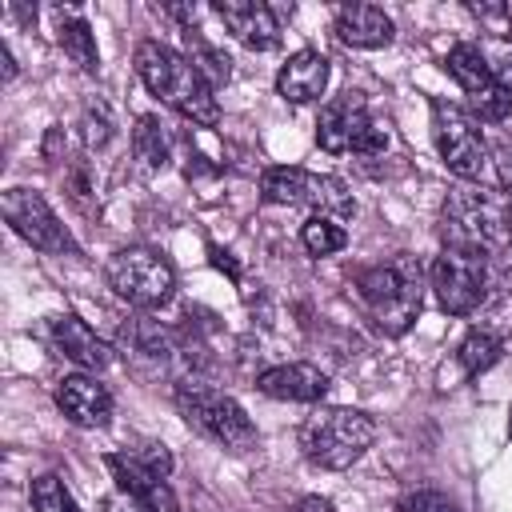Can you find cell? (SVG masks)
<instances>
[{
  "label": "cell",
  "mask_w": 512,
  "mask_h": 512,
  "mask_svg": "<svg viewBox=\"0 0 512 512\" xmlns=\"http://www.w3.org/2000/svg\"><path fill=\"white\" fill-rule=\"evenodd\" d=\"M52 344H56L60 356H68L72 364H80L88 372H100V368L112 364V348L80 316H72V312H64V316L52 320Z\"/></svg>",
  "instance_id": "obj_14"
},
{
  "label": "cell",
  "mask_w": 512,
  "mask_h": 512,
  "mask_svg": "<svg viewBox=\"0 0 512 512\" xmlns=\"http://www.w3.org/2000/svg\"><path fill=\"white\" fill-rule=\"evenodd\" d=\"M256 388L272 400H300V404H316L328 392V376L316 364H280L256 376Z\"/></svg>",
  "instance_id": "obj_15"
},
{
  "label": "cell",
  "mask_w": 512,
  "mask_h": 512,
  "mask_svg": "<svg viewBox=\"0 0 512 512\" xmlns=\"http://www.w3.org/2000/svg\"><path fill=\"white\" fill-rule=\"evenodd\" d=\"M192 64H196V72L204 76V84H208L212 92H216L220 84H228V76H232V68H228L232 60H228L224 52H216L212 44H204V40L192 44Z\"/></svg>",
  "instance_id": "obj_27"
},
{
  "label": "cell",
  "mask_w": 512,
  "mask_h": 512,
  "mask_svg": "<svg viewBox=\"0 0 512 512\" xmlns=\"http://www.w3.org/2000/svg\"><path fill=\"white\" fill-rule=\"evenodd\" d=\"M212 12L228 24V32L240 44H248L256 52H268V48L280 44V24H276V16H272L268 4H256V0H220V4H212Z\"/></svg>",
  "instance_id": "obj_12"
},
{
  "label": "cell",
  "mask_w": 512,
  "mask_h": 512,
  "mask_svg": "<svg viewBox=\"0 0 512 512\" xmlns=\"http://www.w3.org/2000/svg\"><path fill=\"white\" fill-rule=\"evenodd\" d=\"M32 504H36V512H80L76 500H72V492L64 488V480L52 476V472H44V476L32 480Z\"/></svg>",
  "instance_id": "obj_26"
},
{
  "label": "cell",
  "mask_w": 512,
  "mask_h": 512,
  "mask_svg": "<svg viewBox=\"0 0 512 512\" xmlns=\"http://www.w3.org/2000/svg\"><path fill=\"white\" fill-rule=\"evenodd\" d=\"M300 240H304V248L312 256H332V252H340L348 244V232L336 220H328V216H312V220H304Z\"/></svg>",
  "instance_id": "obj_24"
},
{
  "label": "cell",
  "mask_w": 512,
  "mask_h": 512,
  "mask_svg": "<svg viewBox=\"0 0 512 512\" xmlns=\"http://www.w3.org/2000/svg\"><path fill=\"white\" fill-rule=\"evenodd\" d=\"M500 352H504V344H500L496 332H488V328H472V332L460 340L456 360H460L464 376H480V372H488V368L500 360Z\"/></svg>",
  "instance_id": "obj_22"
},
{
  "label": "cell",
  "mask_w": 512,
  "mask_h": 512,
  "mask_svg": "<svg viewBox=\"0 0 512 512\" xmlns=\"http://www.w3.org/2000/svg\"><path fill=\"white\" fill-rule=\"evenodd\" d=\"M0 60H4V80H12V76H16V64H12V56H8L4 44H0Z\"/></svg>",
  "instance_id": "obj_33"
},
{
  "label": "cell",
  "mask_w": 512,
  "mask_h": 512,
  "mask_svg": "<svg viewBox=\"0 0 512 512\" xmlns=\"http://www.w3.org/2000/svg\"><path fill=\"white\" fill-rule=\"evenodd\" d=\"M328 84V60L316 52V48H300L288 56V64L280 68L276 76V92L292 104H308V100H320Z\"/></svg>",
  "instance_id": "obj_16"
},
{
  "label": "cell",
  "mask_w": 512,
  "mask_h": 512,
  "mask_svg": "<svg viewBox=\"0 0 512 512\" xmlns=\"http://www.w3.org/2000/svg\"><path fill=\"white\" fill-rule=\"evenodd\" d=\"M336 36L348 48H384L392 44V16L376 4H344L336 12Z\"/></svg>",
  "instance_id": "obj_17"
},
{
  "label": "cell",
  "mask_w": 512,
  "mask_h": 512,
  "mask_svg": "<svg viewBox=\"0 0 512 512\" xmlns=\"http://www.w3.org/2000/svg\"><path fill=\"white\" fill-rule=\"evenodd\" d=\"M136 76L144 80V88L152 96H160L168 108H176L192 124L212 128L220 120V104H216L212 88L204 84L196 64L188 56H180L176 48H168L160 40H140L136 44Z\"/></svg>",
  "instance_id": "obj_1"
},
{
  "label": "cell",
  "mask_w": 512,
  "mask_h": 512,
  "mask_svg": "<svg viewBox=\"0 0 512 512\" xmlns=\"http://www.w3.org/2000/svg\"><path fill=\"white\" fill-rule=\"evenodd\" d=\"M396 512H460V508L444 492H436V488H416V492H404L400 496Z\"/></svg>",
  "instance_id": "obj_31"
},
{
  "label": "cell",
  "mask_w": 512,
  "mask_h": 512,
  "mask_svg": "<svg viewBox=\"0 0 512 512\" xmlns=\"http://www.w3.org/2000/svg\"><path fill=\"white\" fill-rule=\"evenodd\" d=\"M132 156L148 168V172H160L168 164V136L160 128L156 116H140L136 128H132Z\"/></svg>",
  "instance_id": "obj_23"
},
{
  "label": "cell",
  "mask_w": 512,
  "mask_h": 512,
  "mask_svg": "<svg viewBox=\"0 0 512 512\" xmlns=\"http://www.w3.org/2000/svg\"><path fill=\"white\" fill-rule=\"evenodd\" d=\"M428 280L436 288V300L448 316H468L484 304L488 288H492V268H488V256L480 252H460V248H444L432 268H428Z\"/></svg>",
  "instance_id": "obj_7"
},
{
  "label": "cell",
  "mask_w": 512,
  "mask_h": 512,
  "mask_svg": "<svg viewBox=\"0 0 512 512\" xmlns=\"http://www.w3.org/2000/svg\"><path fill=\"white\" fill-rule=\"evenodd\" d=\"M444 248L500 256L512 244V208L500 192L488 188H456L440 208Z\"/></svg>",
  "instance_id": "obj_2"
},
{
  "label": "cell",
  "mask_w": 512,
  "mask_h": 512,
  "mask_svg": "<svg viewBox=\"0 0 512 512\" xmlns=\"http://www.w3.org/2000/svg\"><path fill=\"white\" fill-rule=\"evenodd\" d=\"M356 296L384 336H404L424 300V268L416 256L400 252L388 264H372L356 272Z\"/></svg>",
  "instance_id": "obj_3"
},
{
  "label": "cell",
  "mask_w": 512,
  "mask_h": 512,
  "mask_svg": "<svg viewBox=\"0 0 512 512\" xmlns=\"http://www.w3.org/2000/svg\"><path fill=\"white\" fill-rule=\"evenodd\" d=\"M56 404H60V412H64L72 424H80V428H104V424L112 420V392H108L96 376H84V372L60 380Z\"/></svg>",
  "instance_id": "obj_11"
},
{
  "label": "cell",
  "mask_w": 512,
  "mask_h": 512,
  "mask_svg": "<svg viewBox=\"0 0 512 512\" xmlns=\"http://www.w3.org/2000/svg\"><path fill=\"white\" fill-rule=\"evenodd\" d=\"M308 188H312V172H304V168L276 164L260 176V200L264 204H308Z\"/></svg>",
  "instance_id": "obj_18"
},
{
  "label": "cell",
  "mask_w": 512,
  "mask_h": 512,
  "mask_svg": "<svg viewBox=\"0 0 512 512\" xmlns=\"http://www.w3.org/2000/svg\"><path fill=\"white\" fill-rule=\"evenodd\" d=\"M56 40H60L64 56H68L80 72H96V68H100V52H96V36H92L88 20H80V16H60Z\"/></svg>",
  "instance_id": "obj_20"
},
{
  "label": "cell",
  "mask_w": 512,
  "mask_h": 512,
  "mask_svg": "<svg viewBox=\"0 0 512 512\" xmlns=\"http://www.w3.org/2000/svg\"><path fill=\"white\" fill-rule=\"evenodd\" d=\"M308 208H316V216H328V220H352L356 216V200L340 176H316L312 172Z\"/></svg>",
  "instance_id": "obj_21"
},
{
  "label": "cell",
  "mask_w": 512,
  "mask_h": 512,
  "mask_svg": "<svg viewBox=\"0 0 512 512\" xmlns=\"http://www.w3.org/2000/svg\"><path fill=\"white\" fill-rule=\"evenodd\" d=\"M444 64H448L452 80H456L468 96H476V92L492 88V72H488V64H484L480 44H468V40L452 44V52H448V60H444Z\"/></svg>",
  "instance_id": "obj_19"
},
{
  "label": "cell",
  "mask_w": 512,
  "mask_h": 512,
  "mask_svg": "<svg viewBox=\"0 0 512 512\" xmlns=\"http://www.w3.org/2000/svg\"><path fill=\"white\" fill-rule=\"evenodd\" d=\"M0 212L12 224V232L24 236L32 248L52 252V256L76 252V240L68 236V228L60 224V216L48 208V200L40 192H32V188H8L0 196Z\"/></svg>",
  "instance_id": "obj_9"
},
{
  "label": "cell",
  "mask_w": 512,
  "mask_h": 512,
  "mask_svg": "<svg viewBox=\"0 0 512 512\" xmlns=\"http://www.w3.org/2000/svg\"><path fill=\"white\" fill-rule=\"evenodd\" d=\"M480 52H484V64H488V72H492V84L512 96V40L496 36V40L480 44Z\"/></svg>",
  "instance_id": "obj_28"
},
{
  "label": "cell",
  "mask_w": 512,
  "mask_h": 512,
  "mask_svg": "<svg viewBox=\"0 0 512 512\" xmlns=\"http://www.w3.org/2000/svg\"><path fill=\"white\" fill-rule=\"evenodd\" d=\"M372 440H376V424H372V416H364L356 408H316L300 424L304 456L320 468H332V472L356 464Z\"/></svg>",
  "instance_id": "obj_4"
},
{
  "label": "cell",
  "mask_w": 512,
  "mask_h": 512,
  "mask_svg": "<svg viewBox=\"0 0 512 512\" xmlns=\"http://www.w3.org/2000/svg\"><path fill=\"white\" fill-rule=\"evenodd\" d=\"M316 144L324 152H360V156H376L388 148V132L368 116V104L348 92L332 104H324L320 120H316Z\"/></svg>",
  "instance_id": "obj_8"
},
{
  "label": "cell",
  "mask_w": 512,
  "mask_h": 512,
  "mask_svg": "<svg viewBox=\"0 0 512 512\" xmlns=\"http://www.w3.org/2000/svg\"><path fill=\"white\" fill-rule=\"evenodd\" d=\"M176 408L200 436H208V440H216L232 452L256 448V424L248 420V412L232 396H224L208 384H180L176 388Z\"/></svg>",
  "instance_id": "obj_5"
},
{
  "label": "cell",
  "mask_w": 512,
  "mask_h": 512,
  "mask_svg": "<svg viewBox=\"0 0 512 512\" xmlns=\"http://www.w3.org/2000/svg\"><path fill=\"white\" fill-rule=\"evenodd\" d=\"M432 140L440 160L460 176V180H480L484 176V136L476 132V124L444 100H432Z\"/></svg>",
  "instance_id": "obj_10"
},
{
  "label": "cell",
  "mask_w": 512,
  "mask_h": 512,
  "mask_svg": "<svg viewBox=\"0 0 512 512\" xmlns=\"http://www.w3.org/2000/svg\"><path fill=\"white\" fill-rule=\"evenodd\" d=\"M468 104H472V112L480 116V120H488V124H500V120H508V112H512V96L504 92V88H484V92H476V96H468Z\"/></svg>",
  "instance_id": "obj_30"
},
{
  "label": "cell",
  "mask_w": 512,
  "mask_h": 512,
  "mask_svg": "<svg viewBox=\"0 0 512 512\" xmlns=\"http://www.w3.org/2000/svg\"><path fill=\"white\" fill-rule=\"evenodd\" d=\"M104 276H108V288L120 300H128L132 308H160L176 288V272H172L168 256H160L156 248H144V244L120 248L108 260Z\"/></svg>",
  "instance_id": "obj_6"
},
{
  "label": "cell",
  "mask_w": 512,
  "mask_h": 512,
  "mask_svg": "<svg viewBox=\"0 0 512 512\" xmlns=\"http://www.w3.org/2000/svg\"><path fill=\"white\" fill-rule=\"evenodd\" d=\"M124 340H128L136 352L152 356V360H164V356L172 352V332H168V328H160L156 320H136V324L124 332Z\"/></svg>",
  "instance_id": "obj_25"
},
{
  "label": "cell",
  "mask_w": 512,
  "mask_h": 512,
  "mask_svg": "<svg viewBox=\"0 0 512 512\" xmlns=\"http://www.w3.org/2000/svg\"><path fill=\"white\" fill-rule=\"evenodd\" d=\"M508 428H512V424H508Z\"/></svg>",
  "instance_id": "obj_34"
},
{
  "label": "cell",
  "mask_w": 512,
  "mask_h": 512,
  "mask_svg": "<svg viewBox=\"0 0 512 512\" xmlns=\"http://www.w3.org/2000/svg\"><path fill=\"white\" fill-rule=\"evenodd\" d=\"M112 136H116V120H112L108 104L104 100H92L84 108V144L88 148H104Z\"/></svg>",
  "instance_id": "obj_29"
},
{
  "label": "cell",
  "mask_w": 512,
  "mask_h": 512,
  "mask_svg": "<svg viewBox=\"0 0 512 512\" xmlns=\"http://www.w3.org/2000/svg\"><path fill=\"white\" fill-rule=\"evenodd\" d=\"M496 176H500L504 192L512 196V144H500L496 148Z\"/></svg>",
  "instance_id": "obj_32"
},
{
  "label": "cell",
  "mask_w": 512,
  "mask_h": 512,
  "mask_svg": "<svg viewBox=\"0 0 512 512\" xmlns=\"http://www.w3.org/2000/svg\"><path fill=\"white\" fill-rule=\"evenodd\" d=\"M108 468H112L120 492L144 500L152 512H176V496L168 492L164 476H156L152 468H144L140 456H136L132 448H128V452H112V456H108Z\"/></svg>",
  "instance_id": "obj_13"
}]
</instances>
